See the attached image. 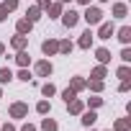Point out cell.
Wrapping results in <instances>:
<instances>
[{"instance_id": "obj_8", "label": "cell", "mask_w": 131, "mask_h": 131, "mask_svg": "<svg viewBox=\"0 0 131 131\" xmlns=\"http://www.w3.org/2000/svg\"><path fill=\"white\" fill-rule=\"evenodd\" d=\"M118 39H121V41L126 44V41L131 39V28H121V34H118Z\"/></svg>"}, {"instance_id": "obj_24", "label": "cell", "mask_w": 131, "mask_h": 131, "mask_svg": "<svg viewBox=\"0 0 131 131\" xmlns=\"http://www.w3.org/2000/svg\"><path fill=\"white\" fill-rule=\"evenodd\" d=\"M21 131H34V126H23V128H21Z\"/></svg>"}, {"instance_id": "obj_15", "label": "cell", "mask_w": 131, "mask_h": 131, "mask_svg": "<svg viewBox=\"0 0 131 131\" xmlns=\"http://www.w3.org/2000/svg\"><path fill=\"white\" fill-rule=\"evenodd\" d=\"M18 64H28V54H26V51L18 54Z\"/></svg>"}, {"instance_id": "obj_2", "label": "cell", "mask_w": 131, "mask_h": 131, "mask_svg": "<svg viewBox=\"0 0 131 131\" xmlns=\"http://www.w3.org/2000/svg\"><path fill=\"white\" fill-rule=\"evenodd\" d=\"M62 21H64V26H67V28H72V26L77 23V13H75V10H67Z\"/></svg>"}, {"instance_id": "obj_4", "label": "cell", "mask_w": 131, "mask_h": 131, "mask_svg": "<svg viewBox=\"0 0 131 131\" xmlns=\"http://www.w3.org/2000/svg\"><path fill=\"white\" fill-rule=\"evenodd\" d=\"M90 41H93V34H90V31H85V34H82V39H80V46H82V49H88V46H90Z\"/></svg>"}, {"instance_id": "obj_11", "label": "cell", "mask_w": 131, "mask_h": 131, "mask_svg": "<svg viewBox=\"0 0 131 131\" xmlns=\"http://www.w3.org/2000/svg\"><path fill=\"white\" fill-rule=\"evenodd\" d=\"M98 59H100V62H108V59H111V54H108L105 49H98Z\"/></svg>"}, {"instance_id": "obj_12", "label": "cell", "mask_w": 131, "mask_h": 131, "mask_svg": "<svg viewBox=\"0 0 131 131\" xmlns=\"http://www.w3.org/2000/svg\"><path fill=\"white\" fill-rule=\"evenodd\" d=\"M44 131H57V123L46 118V121H44Z\"/></svg>"}, {"instance_id": "obj_26", "label": "cell", "mask_w": 131, "mask_h": 131, "mask_svg": "<svg viewBox=\"0 0 131 131\" xmlns=\"http://www.w3.org/2000/svg\"><path fill=\"white\" fill-rule=\"evenodd\" d=\"M80 3H90V0H80Z\"/></svg>"}, {"instance_id": "obj_25", "label": "cell", "mask_w": 131, "mask_h": 131, "mask_svg": "<svg viewBox=\"0 0 131 131\" xmlns=\"http://www.w3.org/2000/svg\"><path fill=\"white\" fill-rule=\"evenodd\" d=\"M3 131H13V126H3Z\"/></svg>"}, {"instance_id": "obj_6", "label": "cell", "mask_w": 131, "mask_h": 131, "mask_svg": "<svg viewBox=\"0 0 131 131\" xmlns=\"http://www.w3.org/2000/svg\"><path fill=\"white\" fill-rule=\"evenodd\" d=\"M36 70H39V75H49V72H51V64H49V62H41Z\"/></svg>"}, {"instance_id": "obj_23", "label": "cell", "mask_w": 131, "mask_h": 131, "mask_svg": "<svg viewBox=\"0 0 131 131\" xmlns=\"http://www.w3.org/2000/svg\"><path fill=\"white\" fill-rule=\"evenodd\" d=\"M5 13H8L5 8H0V21H3V18H5Z\"/></svg>"}, {"instance_id": "obj_14", "label": "cell", "mask_w": 131, "mask_h": 131, "mask_svg": "<svg viewBox=\"0 0 131 131\" xmlns=\"http://www.w3.org/2000/svg\"><path fill=\"white\" fill-rule=\"evenodd\" d=\"M36 18H39V8H31L28 10V21H36Z\"/></svg>"}, {"instance_id": "obj_5", "label": "cell", "mask_w": 131, "mask_h": 131, "mask_svg": "<svg viewBox=\"0 0 131 131\" xmlns=\"http://www.w3.org/2000/svg\"><path fill=\"white\" fill-rule=\"evenodd\" d=\"M41 49H44V54H54V51H57V44H54V41H44Z\"/></svg>"}, {"instance_id": "obj_18", "label": "cell", "mask_w": 131, "mask_h": 131, "mask_svg": "<svg viewBox=\"0 0 131 131\" xmlns=\"http://www.w3.org/2000/svg\"><path fill=\"white\" fill-rule=\"evenodd\" d=\"M64 100H67V103L75 100V93H72V90H64Z\"/></svg>"}, {"instance_id": "obj_17", "label": "cell", "mask_w": 131, "mask_h": 131, "mask_svg": "<svg viewBox=\"0 0 131 131\" xmlns=\"http://www.w3.org/2000/svg\"><path fill=\"white\" fill-rule=\"evenodd\" d=\"M59 49H62V51H70V49H72V44H70V41H62V44H59Z\"/></svg>"}, {"instance_id": "obj_19", "label": "cell", "mask_w": 131, "mask_h": 131, "mask_svg": "<svg viewBox=\"0 0 131 131\" xmlns=\"http://www.w3.org/2000/svg\"><path fill=\"white\" fill-rule=\"evenodd\" d=\"M3 8H5V10H13V8H16V0H5Z\"/></svg>"}, {"instance_id": "obj_20", "label": "cell", "mask_w": 131, "mask_h": 131, "mask_svg": "<svg viewBox=\"0 0 131 131\" xmlns=\"http://www.w3.org/2000/svg\"><path fill=\"white\" fill-rule=\"evenodd\" d=\"M46 111H49V103L41 100V103H39V113H46Z\"/></svg>"}, {"instance_id": "obj_13", "label": "cell", "mask_w": 131, "mask_h": 131, "mask_svg": "<svg viewBox=\"0 0 131 131\" xmlns=\"http://www.w3.org/2000/svg\"><path fill=\"white\" fill-rule=\"evenodd\" d=\"M26 113V105H13V116H23Z\"/></svg>"}, {"instance_id": "obj_21", "label": "cell", "mask_w": 131, "mask_h": 131, "mask_svg": "<svg viewBox=\"0 0 131 131\" xmlns=\"http://www.w3.org/2000/svg\"><path fill=\"white\" fill-rule=\"evenodd\" d=\"M23 44H26V39H13V46H18V49H21Z\"/></svg>"}, {"instance_id": "obj_1", "label": "cell", "mask_w": 131, "mask_h": 131, "mask_svg": "<svg viewBox=\"0 0 131 131\" xmlns=\"http://www.w3.org/2000/svg\"><path fill=\"white\" fill-rule=\"evenodd\" d=\"M100 16H103V13H100L98 8H88V10H85V21H88V23H98Z\"/></svg>"}, {"instance_id": "obj_27", "label": "cell", "mask_w": 131, "mask_h": 131, "mask_svg": "<svg viewBox=\"0 0 131 131\" xmlns=\"http://www.w3.org/2000/svg\"><path fill=\"white\" fill-rule=\"evenodd\" d=\"M64 3H67V0H64Z\"/></svg>"}, {"instance_id": "obj_9", "label": "cell", "mask_w": 131, "mask_h": 131, "mask_svg": "<svg viewBox=\"0 0 131 131\" xmlns=\"http://www.w3.org/2000/svg\"><path fill=\"white\" fill-rule=\"evenodd\" d=\"M82 123H85V126H93V123H95V113H85V116H82Z\"/></svg>"}, {"instance_id": "obj_22", "label": "cell", "mask_w": 131, "mask_h": 131, "mask_svg": "<svg viewBox=\"0 0 131 131\" xmlns=\"http://www.w3.org/2000/svg\"><path fill=\"white\" fill-rule=\"evenodd\" d=\"M121 59H123V62H128V59H131V51H128V49H123V54H121Z\"/></svg>"}, {"instance_id": "obj_16", "label": "cell", "mask_w": 131, "mask_h": 131, "mask_svg": "<svg viewBox=\"0 0 131 131\" xmlns=\"http://www.w3.org/2000/svg\"><path fill=\"white\" fill-rule=\"evenodd\" d=\"M116 128H118V131H126V128H128V121H118Z\"/></svg>"}, {"instance_id": "obj_10", "label": "cell", "mask_w": 131, "mask_h": 131, "mask_svg": "<svg viewBox=\"0 0 131 131\" xmlns=\"http://www.w3.org/2000/svg\"><path fill=\"white\" fill-rule=\"evenodd\" d=\"M28 28H31V21H21V23H18V31H21V34H26Z\"/></svg>"}, {"instance_id": "obj_7", "label": "cell", "mask_w": 131, "mask_h": 131, "mask_svg": "<svg viewBox=\"0 0 131 131\" xmlns=\"http://www.w3.org/2000/svg\"><path fill=\"white\" fill-rule=\"evenodd\" d=\"M10 80H13L10 70H0V82H10Z\"/></svg>"}, {"instance_id": "obj_3", "label": "cell", "mask_w": 131, "mask_h": 131, "mask_svg": "<svg viewBox=\"0 0 131 131\" xmlns=\"http://www.w3.org/2000/svg\"><path fill=\"white\" fill-rule=\"evenodd\" d=\"M111 34H113V26H111V23H103V28H100V39H111Z\"/></svg>"}]
</instances>
